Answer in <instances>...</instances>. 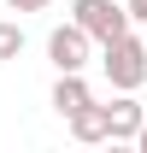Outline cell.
<instances>
[{
    "instance_id": "cell-9",
    "label": "cell",
    "mask_w": 147,
    "mask_h": 153,
    "mask_svg": "<svg viewBox=\"0 0 147 153\" xmlns=\"http://www.w3.org/2000/svg\"><path fill=\"white\" fill-rule=\"evenodd\" d=\"M124 6H129V18H135V24H147V0H124Z\"/></svg>"
},
{
    "instance_id": "cell-4",
    "label": "cell",
    "mask_w": 147,
    "mask_h": 153,
    "mask_svg": "<svg viewBox=\"0 0 147 153\" xmlns=\"http://www.w3.org/2000/svg\"><path fill=\"white\" fill-rule=\"evenodd\" d=\"M106 118H112V141H135V135H141V124H147L141 100L129 94V88H118V100L106 106Z\"/></svg>"
},
{
    "instance_id": "cell-3",
    "label": "cell",
    "mask_w": 147,
    "mask_h": 153,
    "mask_svg": "<svg viewBox=\"0 0 147 153\" xmlns=\"http://www.w3.org/2000/svg\"><path fill=\"white\" fill-rule=\"evenodd\" d=\"M47 59H53V71H82V65L94 59V36H88L76 18L59 24L53 36H47Z\"/></svg>"
},
{
    "instance_id": "cell-5",
    "label": "cell",
    "mask_w": 147,
    "mask_h": 153,
    "mask_svg": "<svg viewBox=\"0 0 147 153\" xmlns=\"http://www.w3.org/2000/svg\"><path fill=\"white\" fill-rule=\"evenodd\" d=\"M88 82H82V71H59V82H53V112L59 118H71V112H82L88 106Z\"/></svg>"
},
{
    "instance_id": "cell-6",
    "label": "cell",
    "mask_w": 147,
    "mask_h": 153,
    "mask_svg": "<svg viewBox=\"0 0 147 153\" xmlns=\"http://www.w3.org/2000/svg\"><path fill=\"white\" fill-rule=\"evenodd\" d=\"M65 124H71L76 141H112V118H106V106H100V100H88V106H82V112H71Z\"/></svg>"
},
{
    "instance_id": "cell-2",
    "label": "cell",
    "mask_w": 147,
    "mask_h": 153,
    "mask_svg": "<svg viewBox=\"0 0 147 153\" xmlns=\"http://www.w3.org/2000/svg\"><path fill=\"white\" fill-rule=\"evenodd\" d=\"M71 18L82 24L88 36H94V47H106V41H118V36L129 30V24H135L124 0H76V6H71Z\"/></svg>"
},
{
    "instance_id": "cell-10",
    "label": "cell",
    "mask_w": 147,
    "mask_h": 153,
    "mask_svg": "<svg viewBox=\"0 0 147 153\" xmlns=\"http://www.w3.org/2000/svg\"><path fill=\"white\" fill-rule=\"evenodd\" d=\"M135 147H141V153H147V124H141V135H135Z\"/></svg>"
},
{
    "instance_id": "cell-8",
    "label": "cell",
    "mask_w": 147,
    "mask_h": 153,
    "mask_svg": "<svg viewBox=\"0 0 147 153\" xmlns=\"http://www.w3.org/2000/svg\"><path fill=\"white\" fill-rule=\"evenodd\" d=\"M12 12H47V0H6Z\"/></svg>"
},
{
    "instance_id": "cell-7",
    "label": "cell",
    "mask_w": 147,
    "mask_h": 153,
    "mask_svg": "<svg viewBox=\"0 0 147 153\" xmlns=\"http://www.w3.org/2000/svg\"><path fill=\"white\" fill-rule=\"evenodd\" d=\"M24 53V30L18 24H0V59H18Z\"/></svg>"
},
{
    "instance_id": "cell-1",
    "label": "cell",
    "mask_w": 147,
    "mask_h": 153,
    "mask_svg": "<svg viewBox=\"0 0 147 153\" xmlns=\"http://www.w3.org/2000/svg\"><path fill=\"white\" fill-rule=\"evenodd\" d=\"M100 71H106L112 88H129V94H135V88L147 82V41L124 30L118 41H106V47H100Z\"/></svg>"
}]
</instances>
